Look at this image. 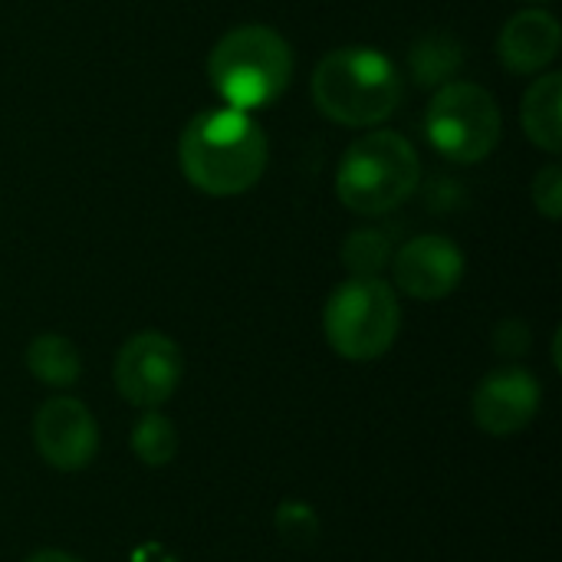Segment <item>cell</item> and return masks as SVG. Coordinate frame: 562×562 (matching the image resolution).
Instances as JSON below:
<instances>
[{"instance_id": "14", "label": "cell", "mask_w": 562, "mask_h": 562, "mask_svg": "<svg viewBox=\"0 0 562 562\" xmlns=\"http://www.w3.org/2000/svg\"><path fill=\"white\" fill-rule=\"evenodd\" d=\"M132 454L145 468H165V464H171L175 454H178L175 422L168 415H161L158 408L142 412L138 422L132 425Z\"/></svg>"}, {"instance_id": "3", "label": "cell", "mask_w": 562, "mask_h": 562, "mask_svg": "<svg viewBox=\"0 0 562 562\" xmlns=\"http://www.w3.org/2000/svg\"><path fill=\"white\" fill-rule=\"evenodd\" d=\"M207 76L231 109H263L286 92L293 79V49L263 23L234 26L214 43Z\"/></svg>"}, {"instance_id": "11", "label": "cell", "mask_w": 562, "mask_h": 562, "mask_svg": "<svg viewBox=\"0 0 562 562\" xmlns=\"http://www.w3.org/2000/svg\"><path fill=\"white\" fill-rule=\"evenodd\" d=\"M560 43V20L550 10L530 7L507 20V26L501 30V40H497V56H501L504 69H510L517 76H537L557 59Z\"/></svg>"}, {"instance_id": "13", "label": "cell", "mask_w": 562, "mask_h": 562, "mask_svg": "<svg viewBox=\"0 0 562 562\" xmlns=\"http://www.w3.org/2000/svg\"><path fill=\"white\" fill-rule=\"evenodd\" d=\"M26 372L49 389H72L82 375V359L66 336L43 333L26 346Z\"/></svg>"}, {"instance_id": "20", "label": "cell", "mask_w": 562, "mask_h": 562, "mask_svg": "<svg viewBox=\"0 0 562 562\" xmlns=\"http://www.w3.org/2000/svg\"><path fill=\"white\" fill-rule=\"evenodd\" d=\"M23 562H82V560H76L72 553H63V550H36V553H30Z\"/></svg>"}, {"instance_id": "15", "label": "cell", "mask_w": 562, "mask_h": 562, "mask_svg": "<svg viewBox=\"0 0 562 562\" xmlns=\"http://www.w3.org/2000/svg\"><path fill=\"white\" fill-rule=\"evenodd\" d=\"M342 263L352 277H379L392 263V240L389 234L366 227L346 237L342 244Z\"/></svg>"}, {"instance_id": "16", "label": "cell", "mask_w": 562, "mask_h": 562, "mask_svg": "<svg viewBox=\"0 0 562 562\" xmlns=\"http://www.w3.org/2000/svg\"><path fill=\"white\" fill-rule=\"evenodd\" d=\"M273 527L290 550H313L323 533L316 510L303 501H283L273 514Z\"/></svg>"}, {"instance_id": "18", "label": "cell", "mask_w": 562, "mask_h": 562, "mask_svg": "<svg viewBox=\"0 0 562 562\" xmlns=\"http://www.w3.org/2000/svg\"><path fill=\"white\" fill-rule=\"evenodd\" d=\"M533 204L547 221H560L562 217V168L557 161H550L547 168L537 171V178H533Z\"/></svg>"}, {"instance_id": "10", "label": "cell", "mask_w": 562, "mask_h": 562, "mask_svg": "<svg viewBox=\"0 0 562 562\" xmlns=\"http://www.w3.org/2000/svg\"><path fill=\"white\" fill-rule=\"evenodd\" d=\"M389 267L395 277V290H402L412 300L435 303L461 286L464 250L445 234H422L398 247Z\"/></svg>"}, {"instance_id": "8", "label": "cell", "mask_w": 562, "mask_h": 562, "mask_svg": "<svg viewBox=\"0 0 562 562\" xmlns=\"http://www.w3.org/2000/svg\"><path fill=\"white\" fill-rule=\"evenodd\" d=\"M33 448L53 471H86L99 454L95 415L69 395L43 402L33 415Z\"/></svg>"}, {"instance_id": "7", "label": "cell", "mask_w": 562, "mask_h": 562, "mask_svg": "<svg viewBox=\"0 0 562 562\" xmlns=\"http://www.w3.org/2000/svg\"><path fill=\"white\" fill-rule=\"evenodd\" d=\"M181 379L184 356L178 342L158 329H142L132 339H125L112 366L115 392L142 412L161 408L178 392Z\"/></svg>"}, {"instance_id": "4", "label": "cell", "mask_w": 562, "mask_h": 562, "mask_svg": "<svg viewBox=\"0 0 562 562\" xmlns=\"http://www.w3.org/2000/svg\"><path fill=\"white\" fill-rule=\"evenodd\" d=\"M422 181V158L415 145L398 132H366L356 138L336 168L339 201L362 217L395 211Z\"/></svg>"}, {"instance_id": "17", "label": "cell", "mask_w": 562, "mask_h": 562, "mask_svg": "<svg viewBox=\"0 0 562 562\" xmlns=\"http://www.w3.org/2000/svg\"><path fill=\"white\" fill-rule=\"evenodd\" d=\"M412 66H415V72H418V79L425 86L445 82L454 72V66H461V49L454 43H448L445 36H428L422 46H415Z\"/></svg>"}, {"instance_id": "19", "label": "cell", "mask_w": 562, "mask_h": 562, "mask_svg": "<svg viewBox=\"0 0 562 562\" xmlns=\"http://www.w3.org/2000/svg\"><path fill=\"white\" fill-rule=\"evenodd\" d=\"M530 349V329L520 319H504L494 329V352L504 359H520Z\"/></svg>"}, {"instance_id": "2", "label": "cell", "mask_w": 562, "mask_h": 562, "mask_svg": "<svg viewBox=\"0 0 562 562\" xmlns=\"http://www.w3.org/2000/svg\"><path fill=\"white\" fill-rule=\"evenodd\" d=\"M310 92L326 119L372 128L398 109L405 82L385 53L372 46H339L316 63Z\"/></svg>"}, {"instance_id": "5", "label": "cell", "mask_w": 562, "mask_h": 562, "mask_svg": "<svg viewBox=\"0 0 562 562\" xmlns=\"http://www.w3.org/2000/svg\"><path fill=\"white\" fill-rule=\"evenodd\" d=\"M398 329L402 303L382 277H349L326 300L323 333L339 359L375 362L395 346Z\"/></svg>"}, {"instance_id": "1", "label": "cell", "mask_w": 562, "mask_h": 562, "mask_svg": "<svg viewBox=\"0 0 562 562\" xmlns=\"http://www.w3.org/2000/svg\"><path fill=\"white\" fill-rule=\"evenodd\" d=\"M267 135L240 109H211L194 115L178 145L184 178L211 194V198H234L250 191L267 171Z\"/></svg>"}, {"instance_id": "6", "label": "cell", "mask_w": 562, "mask_h": 562, "mask_svg": "<svg viewBox=\"0 0 562 562\" xmlns=\"http://www.w3.org/2000/svg\"><path fill=\"white\" fill-rule=\"evenodd\" d=\"M425 132L435 151L458 165L484 161L504 132L497 99L477 82H445L428 105Z\"/></svg>"}, {"instance_id": "12", "label": "cell", "mask_w": 562, "mask_h": 562, "mask_svg": "<svg viewBox=\"0 0 562 562\" xmlns=\"http://www.w3.org/2000/svg\"><path fill=\"white\" fill-rule=\"evenodd\" d=\"M520 122L527 138L543 148L547 155H560L562 148V76L547 72L540 76L520 105Z\"/></svg>"}, {"instance_id": "9", "label": "cell", "mask_w": 562, "mask_h": 562, "mask_svg": "<svg viewBox=\"0 0 562 562\" xmlns=\"http://www.w3.org/2000/svg\"><path fill=\"white\" fill-rule=\"evenodd\" d=\"M540 405H543V389L537 375L520 366H504L481 379L471 398V415L484 435L514 438L533 425Z\"/></svg>"}]
</instances>
